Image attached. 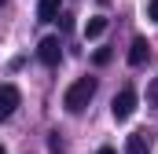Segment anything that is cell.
I'll list each match as a JSON object with an SVG mask.
<instances>
[{"instance_id":"cell-1","label":"cell","mask_w":158,"mask_h":154,"mask_svg":"<svg viewBox=\"0 0 158 154\" xmlns=\"http://www.w3.org/2000/svg\"><path fill=\"white\" fill-rule=\"evenodd\" d=\"M92 95H96V77H77V81L66 88V95H63V107H66L70 114H81V110L92 103Z\"/></svg>"},{"instance_id":"cell-14","label":"cell","mask_w":158,"mask_h":154,"mask_svg":"<svg viewBox=\"0 0 158 154\" xmlns=\"http://www.w3.org/2000/svg\"><path fill=\"white\" fill-rule=\"evenodd\" d=\"M0 154H7V151H4V147H0Z\"/></svg>"},{"instance_id":"cell-9","label":"cell","mask_w":158,"mask_h":154,"mask_svg":"<svg viewBox=\"0 0 158 154\" xmlns=\"http://www.w3.org/2000/svg\"><path fill=\"white\" fill-rule=\"evenodd\" d=\"M92 63H96V66H107V63H110V48H99V51L92 55Z\"/></svg>"},{"instance_id":"cell-5","label":"cell","mask_w":158,"mask_h":154,"mask_svg":"<svg viewBox=\"0 0 158 154\" xmlns=\"http://www.w3.org/2000/svg\"><path fill=\"white\" fill-rule=\"evenodd\" d=\"M147 59H151V44H147L143 37H136L132 44H129V66H143Z\"/></svg>"},{"instance_id":"cell-11","label":"cell","mask_w":158,"mask_h":154,"mask_svg":"<svg viewBox=\"0 0 158 154\" xmlns=\"http://www.w3.org/2000/svg\"><path fill=\"white\" fill-rule=\"evenodd\" d=\"M147 18L158 22V0H147Z\"/></svg>"},{"instance_id":"cell-15","label":"cell","mask_w":158,"mask_h":154,"mask_svg":"<svg viewBox=\"0 0 158 154\" xmlns=\"http://www.w3.org/2000/svg\"><path fill=\"white\" fill-rule=\"evenodd\" d=\"M0 4H7V0H0Z\"/></svg>"},{"instance_id":"cell-13","label":"cell","mask_w":158,"mask_h":154,"mask_svg":"<svg viewBox=\"0 0 158 154\" xmlns=\"http://www.w3.org/2000/svg\"><path fill=\"white\" fill-rule=\"evenodd\" d=\"M99 154H118V151H114V147H99Z\"/></svg>"},{"instance_id":"cell-10","label":"cell","mask_w":158,"mask_h":154,"mask_svg":"<svg viewBox=\"0 0 158 154\" xmlns=\"http://www.w3.org/2000/svg\"><path fill=\"white\" fill-rule=\"evenodd\" d=\"M48 147H52V154H63V140H59V132L48 136Z\"/></svg>"},{"instance_id":"cell-7","label":"cell","mask_w":158,"mask_h":154,"mask_svg":"<svg viewBox=\"0 0 158 154\" xmlns=\"http://www.w3.org/2000/svg\"><path fill=\"white\" fill-rule=\"evenodd\" d=\"M37 18L40 22H55L59 18V0H40L37 4Z\"/></svg>"},{"instance_id":"cell-6","label":"cell","mask_w":158,"mask_h":154,"mask_svg":"<svg viewBox=\"0 0 158 154\" xmlns=\"http://www.w3.org/2000/svg\"><path fill=\"white\" fill-rule=\"evenodd\" d=\"M125 154H151V147H147V136H143V132H132V136L125 140Z\"/></svg>"},{"instance_id":"cell-8","label":"cell","mask_w":158,"mask_h":154,"mask_svg":"<svg viewBox=\"0 0 158 154\" xmlns=\"http://www.w3.org/2000/svg\"><path fill=\"white\" fill-rule=\"evenodd\" d=\"M103 33H107V18H103V15H92L88 26H85V37L96 40V37H103Z\"/></svg>"},{"instance_id":"cell-3","label":"cell","mask_w":158,"mask_h":154,"mask_svg":"<svg viewBox=\"0 0 158 154\" xmlns=\"http://www.w3.org/2000/svg\"><path fill=\"white\" fill-rule=\"evenodd\" d=\"M59 55H63V44H59V37H44L37 44V59L44 63V66H55L59 63Z\"/></svg>"},{"instance_id":"cell-12","label":"cell","mask_w":158,"mask_h":154,"mask_svg":"<svg viewBox=\"0 0 158 154\" xmlns=\"http://www.w3.org/2000/svg\"><path fill=\"white\" fill-rule=\"evenodd\" d=\"M147 99H151V107L158 103V81H151V92H147Z\"/></svg>"},{"instance_id":"cell-2","label":"cell","mask_w":158,"mask_h":154,"mask_svg":"<svg viewBox=\"0 0 158 154\" xmlns=\"http://www.w3.org/2000/svg\"><path fill=\"white\" fill-rule=\"evenodd\" d=\"M132 110H136V88L125 84L118 95H114V103H110V114H114V121H129Z\"/></svg>"},{"instance_id":"cell-4","label":"cell","mask_w":158,"mask_h":154,"mask_svg":"<svg viewBox=\"0 0 158 154\" xmlns=\"http://www.w3.org/2000/svg\"><path fill=\"white\" fill-rule=\"evenodd\" d=\"M19 88L15 84H0V121H7V117L15 114V107H19Z\"/></svg>"}]
</instances>
